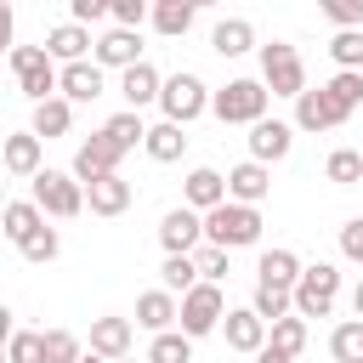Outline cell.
<instances>
[{
  "instance_id": "47",
  "label": "cell",
  "mask_w": 363,
  "mask_h": 363,
  "mask_svg": "<svg viewBox=\"0 0 363 363\" xmlns=\"http://www.w3.org/2000/svg\"><path fill=\"white\" fill-rule=\"evenodd\" d=\"M11 28H17V17H11V6L0 0V51L11 57Z\"/></svg>"
},
{
  "instance_id": "28",
  "label": "cell",
  "mask_w": 363,
  "mask_h": 363,
  "mask_svg": "<svg viewBox=\"0 0 363 363\" xmlns=\"http://www.w3.org/2000/svg\"><path fill=\"white\" fill-rule=\"evenodd\" d=\"M193 17H199L193 0H153V17H147V23H153L164 40H182V34L193 28Z\"/></svg>"
},
{
  "instance_id": "6",
  "label": "cell",
  "mask_w": 363,
  "mask_h": 363,
  "mask_svg": "<svg viewBox=\"0 0 363 363\" xmlns=\"http://www.w3.org/2000/svg\"><path fill=\"white\" fill-rule=\"evenodd\" d=\"M340 301V272L329 261H312L301 267V284H295V318H329Z\"/></svg>"
},
{
  "instance_id": "51",
  "label": "cell",
  "mask_w": 363,
  "mask_h": 363,
  "mask_svg": "<svg viewBox=\"0 0 363 363\" xmlns=\"http://www.w3.org/2000/svg\"><path fill=\"white\" fill-rule=\"evenodd\" d=\"M0 210H6V182H0Z\"/></svg>"
},
{
  "instance_id": "52",
  "label": "cell",
  "mask_w": 363,
  "mask_h": 363,
  "mask_svg": "<svg viewBox=\"0 0 363 363\" xmlns=\"http://www.w3.org/2000/svg\"><path fill=\"white\" fill-rule=\"evenodd\" d=\"M0 363H6V346H0Z\"/></svg>"
},
{
  "instance_id": "10",
  "label": "cell",
  "mask_w": 363,
  "mask_h": 363,
  "mask_svg": "<svg viewBox=\"0 0 363 363\" xmlns=\"http://www.w3.org/2000/svg\"><path fill=\"white\" fill-rule=\"evenodd\" d=\"M159 244H164V255H193V250L204 244V216L187 210V204L164 210V221H159Z\"/></svg>"
},
{
  "instance_id": "8",
  "label": "cell",
  "mask_w": 363,
  "mask_h": 363,
  "mask_svg": "<svg viewBox=\"0 0 363 363\" xmlns=\"http://www.w3.org/2000/svg\"><path fill=\"white\" fill-rule=\"evenodd\" d=\"M159 108H164V119H170V125H182V130H187V125L210 108V85H204L199 74H170V79H164V91H159Z\"/></svg>"
},
{
  "instance_id": "38",
  "label": "cell",
  "mask_w": 363,
  "mask_h": 363,
  "mask_svg": "<svg viewBox=\"0 0 363 363\" xmlns=\"http://www.w3.org/2000/svg\"><path fill=\"white\" fill-rule=\"evenodd\" d=\"M323 176L340 182V187H357V182H363V153H357V147H335L329 164H323Z\"/></svg>"
},
{
  "instance_id": "23",
  "label": "cell",
  "mask_w": 363,
  "mask_h": 363,
  "mask_svg": "<svg viewBox=\"0 0 363 363\" xmlns=\"http://www.w3.org/2000/svg\"><path fill=\"white\" fill-rule=\"evenodd\" d=\"M40 227H45V210H40L34 199H11V204L0 210V233H6V238H11L17 250H23V244H28V238H34Z\"/></svg>"
},
{
  "instance_id": "4",
  "label": "cell",
  "mask_w": 363,
  "mask_h": 363,
  "mask_svg": "<svg viewBox=\"0 0 363 363\" xmlns=\"http://www.w3.org/2000/svg\"><path fill=\"white\" fill-rule=\"evenodd\" d=\"M261 85L272 91V96H301L306 91V62H301V51L295 45H284V40H272V45H261Z\"/></svg>"
},
{
  "instance_id": "33",
  "label": "cell",
  "mask_w": 363,
  "mask_h": 363,
  "mask_svg": "<svg viewBox=\"0 0 363 363\" xmlns=\"http://www.w3.org/2000/svg\"><path fill=\"white\" fill-rule=\"evenodd\" d=\"M267 346H278L284 357H301V352H306V318H295V312L278 318V323L267 329Z\"/></svg>"
},
{
  "instance_id": "44",
  "label": "cell",
  "mask_w": 363,
  "mask_h": 363,
  "mask_svg": "<svg viewBox=\"0 0 363 363\" xmlns=\"http://www.w3.org/2000/svg\"><path fill=\"white\" fill-rule=\"evenodd\" d=\"M153 17V6L147 0H113V28H130V34H142V23Z\"/></svg>"
},
{
  "instance_id": "14",
  "label": "cell",
  "mask_w": 363,
  "mask_h": 363,
  "mask_svg": "<svg viewBox=\"0 0 363 363\" xmlns=\"http://www.w3.org/2000/svg\"><path fill=\"white\" fill-rule=\"evenodd\" d=\"M91 62H96V68H119V74L136 68V62H142V34H130V28H108V34L91 45Z\"/></svg>"
},
{
  "instance_id": "18",
  "label": "cell",
  "mask_w": 363,
  "mask_h": 363,
  "mask_svg": "<svg viewBox=\"0 0 363 363\" xmlns=\"http://www.w3.org/2000/svg\"><path fill=\"white\" fill-rule=\"evenodd\" d=\"M221 335H227V346H233V352H244V357H255V352L267 346V323H261L250 306H227Z\"/></svg>"
},
{
  "instance_id": "27",
  "label": "cell",
  "mask_w": 363,
  "mask_h": 363,
  "mask_svg": "<svg viewBox=\"0 0 363 363\" xmlns=\"http://www.w3.org/2000/svg\"><path fill=\"white\" fill-rule=\"evenodd\" d=\"M142 147H147L153 164H176V159L187 153V130L170 125V119H159V125H147V142H142Z\"/></svg>"
},
{
  "instance_id": "17",
  "label": "cell",
  "mask_w": 363,
  "mask_h": 363,
  "mask_svg": "<svg viewBox=\"0 0 363 363\" xmlns=\"http://www.w3.org/2000/svg\"><path fill=\"white\" fill-rule=\"evenodd\" d=\"M57 91H62V102H96V96L108 91V79H102V68L85 57V62L57 68Z\"/></svg>"
},
{
  "instance_id": "26",
  "label": "cell",
  "mask_w": 363,
  "mask_h": 363,
  "mask_svg": "<svg viewBox=\"0 0 363 363\" xmlns=\"http://www.w3.org/2000/svg\"><path fill=\"white\" fill-rule=\"evenodd\" d=\"M85 204H91V216H125L130 210V182L125 176H102V182L85 187Z\"/></svg>"
},
{
  "instance_id": "3",
  "label": "cell",
  "mask_w": 363,
  "mask_h": 363,
  "mask_svg": "<svg viewBox=\"0 0 363 363\" xmlns=\"http://www.w3.org/2000/svg\"><path fill=\"white\" fill-rule=\"evenodd\" d=\"M221 318H227V295H221V284H193V289L182 295L176 329H182L187 340H199V335H216Z\"/></svg>"
},
{
  "instance_id": "5",
  "label": "cell",
  "mask_w": 363,
  "mask_h": 363,
  "mask_svg": "<svg viewBox=\"0 0 363 363\" xmlns=\"http://www.w3.org/2000/svg\"><path fill=\"white\" fill-rule=\"evenodd\" d=\"M11 74H17V91L34 108L57 96V62L45 57V45H11Z\"/></svg>"
},
{
  "instance_id": "25",
  "label": "cell",
  "mask_w": 363,
  "mask_h": 363,
  "mask_svg": "<svg viewBox=\"0 0 363 363\" xmlns=\"http://www.w3.org/2000/svg\"><path fill=\"white\" fill-rule=\"evenodd\" d=\"M210 51H221V57L255 51V23H250V17H221V23L210 28Z\"/></svg>"
},
{
  "instance_id": "34",
  "label": "cell",
  "mask_w": 363,
  "mask_h": 363,
  "mask_svg": "<svg viewBox=\"0 0 363 363\" xmlns=\"http://www.w3.org/2000/svg\"><path fill=\"white\" fill-rule=\"evenodd\" d=\"M159 278H164L159 289H170V295L182 301V295H187V289L199 284V267H193V255H164V267H159Z\"/></svg>"
},
{
  "instance_id": "39",
  "label": "cell",
  "mask_w": 363,
  "mask_h": 363,
  "mask_svg": "<svg viewBox=\"0 0 363 363\" xmlns=\"http://www.w3.org/2000/svg\"><path fill=\"white\" fill-rule=\"evenodd\" d=\"M45 335V363H79L85 357V340L74 329H40Z\"/></svg>"
},
{
  "instance_id": "53",
  "label": "cell",
  "mask_w": 363,
  "mask_h": 363,
  "mask_svg": "<svg viewBox=\"0 0 363 363\" xmlns=\"http://www.w3.org/2000/svg\"><path fill=\"white\" fill-rule=\"evenodd\" d=\"M119 363H130V357H119Z\"/></svg>"
},
{
  "instance_id": "48",
  "label": "cell",
  "mask_w": 363,
  "mask_h": 363,
  "mask_svg": "<svg viewBox=\"0 0 363 363\" xmlns=\"http://www.w3.org/2000/svg\"><path fill=\"white\" fill-rule=\"evenodd\" d=\"M11 335H17V323H11V306H6V301H0V346H6V340H11Z\"/></svg>"
},
{
  "instance_id": "2",
  "label": "cell",
  "mask_w": 363,
  "mask_h": 363,
  "mask_svg": "<svg viewBox=\"0 0 363 363\" xmlns=\"http://www.w3.org/2000/svg\"><path fill=\"white\" fill-rule=\"evenodd\" d=\"M267 102H272V91L261 79H227L221 91H210V113L221 125H261L267 119Z\"/></svg>"
},
{
  "instance_id": "22",
  "label": "cell",
  "mask_w": 363,
  "mask_h": 363,
  "mask_svg": "<svg viewBox=\"0 0 363 363\" xmlns=\"http://www.w3.org/2000/svg\"><path fill=\"white\" fill-rule=\"evenodd\" d=\"M335 125H346V119L335 113V102L323 96V85H318V91L306 85V91L295 96V130H335Z\"/></svg>"
},
{
  "instance_id": "24",
  "label": "cell",
  "mask_w": 363,
  "mask_h": 363,
  "mask_svg": "<svg viewBox=\"0 0 363 363\" xmlns=\"http://www.w3.org/2000/svg\"><path fill=\"white\" fill-rule=\"evenodd\" d=\"M255 284L295 295V284H301V255H295V250H267V255L255 261Z\"/></svg>"
},
{
  "instance_id": "16",
  "label": "cell",
  "mask_w": 363,
  "mask_h": 363,
  "mask_svg": "<svg viewBox=\"0 0 363 363\" xmlns=\"http://www.w3.org/2000/svg\"><path fill=\"white\" fill-rule=\"evenodd\" d=\"M267 193H272V170H267V164L244 159V164H233V170H227V199H233V204L261 210V199H267Z\"/></svg>"
},
{
  "instance_id": "37",
  "label": "cell",
  "mask_w": 363,
  "mask_h": 363,
  "mask_svg": "<svg viewBox=\"0 0 363 363\" xmlns=\"http://www.w3.org/2000/svg\"><path fill=\"white\" fill-rule=\"evenodd\" d=\"M147 363H193V340H187L182 329H164V335H153Z\"/></svg>"
},
{
  "instance_id": "1",
  "label": "cell",
  "mask_w": 363,
  "mask_h": 363,
  "mask_svg": "<svg viewBox=\"0 0 363 363\" xmlns=\"http://www.w3.org/2000/svg\"><path fill=\"white\" fill-rule=\"evenodd\" d=\"M204 244H216V250H250V244H261V210H250V204H216L210 216H204Z\"/></svg>"
},
{
  "instance_id": "40",
  "label": "cell",
  "mask_w": 363,
  "mask_h": 363,
  "mask_svg": "<svg viewBox=\"0 0 363 363\" xmlns=\"http://www.w3.org/2000/svg\"><path fill=\"white\" fill-rule=\"evenodd\" d=\"M6 363H45V335L40 329H17L6 340Z\"/></svg>"
},
{
  "instance_id": "50",
  "label": "cell",
  "mask_w": 363,
  "mask_h": 363,
  "mask_svg": "<svg viewBox=\"0 0 363 363\" xmlns=\"http://www.w3.org/2000/svg\"><path fill=\"white\" fill-rule=\"evenodd\" d=\"M79 363H108V357H96V352H85V357H79Z\"/></svg>"
},
{
  "instance_id": "31",
  "label": "cell",
  "mask_w": 363,
  "mask_h": 363,
  "mask_svg": "<svg viewBox=\"0 0 363 363\" xmlns=\"http://www.w3.org/2000/svg\"><path fill=\"white\" fill-rule=\"evenodd\" d=\"M329 357L335 363H363V318H346L329 329Z\"/></svg>"
},
{
  "instance_id": "32",
  "label": "cell",
  "mask_w": 363,
  "mask_h": 363,
  "mask_svg": "<svg viewBox=\"0 0 363 363\" xmlns=\"http://www.w3.org/2000/svg\"><path fill=\"white\" fill-rule=\"evenodd\" d=\"M250 312H255V318L272 329L278 318H289V312H295V295H289V289H267V284H255V301H250Z\"/></svg>"
},
{
  "instance_id": "43",
  "label": "cell",
  "mask_w": 363,
  "mask_h": 363,
  "mask_svg": "<svg viewBox=\"0 0 363 363\" xmlns=\"http://www.w3.org/2000/svg\"><path fill=\"white\" fill-rule=\"evenodd\" d=\"M68 23H79V28L113 23V0H74V6H68Z\"/></svg>"
},
{
  "instance_id": "41",
  "label": "cell",
  "mask_w": 363,
  "mask_h": 363,
  "mask_svg": "<svg viewBox=\"0 0 363 363\" xmlns=\"http://www.w3.org/2000/svg\"><path fill=\"white\" fill-rule=\"evenodd\" d=\"M57 250H62V238H57V227H40L28 244H23V261L28 267H45V261H57Z\"/></svg>"
},
{
  "instance_id": "20",
  "label": "cell",
  "mask_w": 363,
  "mask_h": 363,
  "mask_svg": "<svg viewBox=\"0 0 363 363\" xmlns=\"http://www.w3.org/2000/svg\"><path fill=\"white\" fill-rule=\"evenodd\" d=\"M159 91H164V79H159V68H153V62H136V68H125V74H119V96H125V108H130V113H142L147 102H159Z\"/></svg>"
},
{
  "instance_id": "29",
  "label": "cell",
  "mask_w": 363,
  "mask_h": 363,
  "mask_svg": "<svg viewBox=\"0 0 363 363\" xmlns=\"http://www.w3.org/2000/svg\"><path fill=\"white\" fill-rule=\"evenodd\" d=\"M28 130H34L40 142H51V136H68V130H74V102H62V96L40 102V108H34V119H28Z\"/></svg>"
},
{
  "instance_id": "49",
  "label": "cell",
  "mask_w": 363,
  "mask_h": 363,
  "mask_svg": "<svg viewBox=\"0 0 363 363\" xmlns=\"http://www.w3.org/2000/svg\"><path fill=\"white\" fill-rule=\"evenodd\" d=\"M255 363H295V357H284L278 346H261V352H255Z\"/></svg>"
},
{
  "instance_id": "11",
  "label": "cell",
  "mask_w": 363,
  "mask_h": 363,
  "mask_svg": "<svg viewBox=\"0 0 363 363\" xmlns=\"http://www.w3.org/2000/svg\"><path fill=\"white\" fill-rule=\"evenodd\" d=\"M289 147H295V125H289V119H261V125H250V159H255V164H278V159H289Z\"/></svg>"
},
{
  "instance_id": "12",
  "label": "cell",
  "mask_w": 363,
  "mask_h": 363,
  "mask_svg": "<svg viewBox=\"0 0 363 363\" xmlns=\"http://www.w3.org/2000/svg\"><path fill=\"white\" fill-rule=\"evenodd\" d=\"M0 164H6V176H40L45 170V142L34 136V130H17V136H6L0 142Z\"/></svg>"
},
{
  "instance_id": "9",
  "label": "cell",
  "mask_w": 363,
  "mask_h": 363,
  "mask_svg": "<svg viewBox=\"0 0 363 363\" xmlns=\"http://www.w3.org/2000/svg\"><path fill=\"white\" fill-rule=\"evenodd\" d=\"M119 159H125V153L96 130V136H85V142L74 147V182L91 187V182H102V176H119Z\"/></svg>"
},
{
  "instance_id": "35",
  "label": "cell",
  "mask_w": 363,
  "mask_h": 363,
  "mask_svg": "<svg viewBox=\"0 0 363 363\" xmlns=\"http://www.w3.org/2000/svg\"><path fill=\"white\" fill-rule=\"evenodd\" d=\"M323 96L335 102V113H340V119H352V108L363 102V74H335V79L323 85Z\"/></svg>"
},
{
  "instance_id": "7",
  "label": "cell",
  "mask_w": 363,
  "mask_h": 363,
  "mask_svg": "<svg viewBox=\"0 0 363 363\" xmlns=\"http://www.w3.org/2000/svg\"><path fill=\"white\" fill-rule=\"evenodd\" d=\"M28 199H34L45 216H57V221H74V216L85 210V187L74 182V170H40Z\"/></svg>"
},
{
  "instance_id": "45",
  "label": "cell",
  "mask_w": 363,
  "mask_h": 363,
  "mask_svg": "<svg viewBox=\"0 0 363 363\" xmlns=\"http://www.w3.org/2000/svg\"><path fill=\"white\" fill-rule=\"evenodd\" d=\"M323 17L346 34V28H363V6L357 0H323Z\"/></svg>"
},
{
  "instance_id": "15",
  "label": "cell",
  "mask_w": 363,
  "mask_h": 363,
  "mask_svg": "<svg viewBox=\"0 0 363 363\" xmlns=\"http://www.w3.org/2000/svg\"><path fill=\"white\" fill-rule=\"evenodd\" d=\"M182 204H187V210H199V216H210L216 204H227V176H221V170H210V164L187 170V182H182Z\"/></svg>"
},
{
  "instance_id": "21",
  "label": "cell",
  "mask_w": 363,
  "mask_h": 363,
  "mask_svg": "<svg viewBox=\"0 0 363 363\" xmlns=\"http://www.w3.org/2000/svg\"><path fill=\"white\" fill-rule=\"evenodd\" d=\"M176 312H182V301H176L170 289H147V295H136V329H147V335L176 329Z\"/></svg>"
},
{
  "instance_id": "36",
  "label": "cell",
  "mask_w": 363,
  "mask_h": 363,
  "mask_svg": "<svg viewBox=\"0 0 363 363\" xmlns=\"http://www.w3.org/2000/svg\"><path fill=\"white\" fill-rule=\"evenodd\" d=\"M329 57H335V68H340V74H363V28L335 34V40H329Z\"/></svg>"
},
{
  "instance_id": "13",
  "label": "cell",
  "mask_w": 363,
  "mask_h": 363,
  "mask_svg": "<svg viewBox=\"0 0 363 363\" xmlns=\"http://www.w3.org/2000/svg\"><path fill=\"white\" fill-rule=\"evenodd\" d=\"M130 340H136V323H130V318H91V340H85V352L119 363V357H130Z\"/></svg>"
},
{
  "instance_id": "46",
  "label": "cell",
  "mask_w": 363,
  "mask_h": 363,
  "mask_svg": "<svg viewBox=\"0 0 363 363\" xmlns=\"http://www.w3.org/2000/svg\"><path fill=\"white\" fill-rule=\"evenodd\" d=\"M340 255H346V261H357V267H363V216H352V221H346V227H340Z\"/></svg>"
},
{
  "instance_id": "42",
  "label": "cell",
  "mask_w": 363,
  "mask_h": 363,
  "mask_svg": "<svg viewBox=\"0 0 363 363\" xmlns=\"http://www.w3.org/2000/svg\"><path fill=\"white\" fill-rule=\"evenodd\" d=\"M193 267H199V284H221V278H227V250L199 244V250H193Z\"/></svg>"
},
{
  "instance_id": "19",
  "label": "cell",
  "mask_w": 363,
  "mask_h": 363,
  "mask_svg": "<svg viewBox=\"0 0 363 363\" xmlns=\"http://www.w3.org/2000/svg\"><path fill=\"white\" fill-rule=\"evenodd\" d=\"M40 45H45V57H51L57 68H68V62H85V51H91L96 40H91V28H79V23H57Z\"/></svg>"
},
{
  "instance_id": "30",
  "label": "cell",
  "mask_w": 363,
  "mask_h": 363,
  "mask_svg": "<svg viewBox=\"0 0 363 363\" xmlns=\"http://www.w3.org/2000/svg\"><path fill=\"white\" fill-rule=\"evenodd\" d=\"M102 136L119 147V153H130V147H142L147 142V125H142V113H130V108H119L108 125H102Z\"/></svg>"
}]
</instances>
